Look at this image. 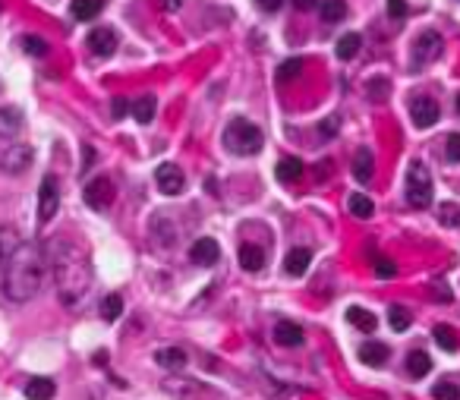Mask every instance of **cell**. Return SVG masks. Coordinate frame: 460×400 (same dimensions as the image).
I'll use <instances>...</instances> for the list:
<instances>
[{
    "label": "cell",
    "instance_id": "37",
    "mask_svg": "<svg viewBox=\"0 0 460 400\" xmlns=\"http://www.w3.org/2000/svg\"><path fill=\"white\" fill-rule=\"evenodd\" d=\"M375 274H378V278H394V274H398V265H394L391 258H378V262H375Z\"/></svg>",
    "mask_w": 460,
    "mask_h": 400
},
{
    "label": "cell",
    "instance_id": "22",
    "mask_svg": "<svg viewBox=\"0 0 460 400\" xmlns=\"http://www.w3.org/2000/svg\"><path fill=\"white\" fill-rule=\"evenodd\" d=\"M275 174H278L281 183H296V180L303 176V161L300 158H281L278 167H275Z\"/></svg>",
    "mask_w": 460,
    "mask_h": 400
},
{
    "label": "cell",
    "instance_id": "46",
    "mask_svg": "<svg viewBox=\"0 0 460 400\" xmlns=\"http://www.w3.org/2000/svg\"><path fill=\"white\" fill-rule=\"evenodd\" d=\"M0 262H3V249H0Z\"/></svg>",
    "mask_w": 460,
    "mask_h": 400
},
{
    "label": "cell",
    "instance_id": "27",
    "mask_svg": "<svg viewBox=\"0 0 460 400\" xmlns=\"http://www.w3.org/2000/svg\"><path fill=\"white\" fill-rule=\"evenodd\" d=\"M155 95H142V98H136V101L130 104V110H133V117H136L139 123H151V117H155Z\"/></svg>",
    "mask_w": 460,
    "mask_h": 400
},
{
    "label": "cell",
    "instance_id": "17",
    "mask_svg": "<svg viewBox=\"0 0 460 400\" xmlns=\"http://www.w3.org/2000/svg\"><path fill=\"white\" fill-rule=\"evenodd\" d=\"M347 322H350L357 331H363V334H372L378 328V319L369 312V309H359V306H350L347 309Z\"/></svg>",
    "mask_w": 460,
    "mask_h": 400
},
{
    "label": "cell",
    "instance_id": "10",
    "mask_svg": "<svg viewBox=\"0 0 460 400\" xmlns=\"http://www.w3.org/2000/svg\"><path fill=\"white\" fill-rule=\"evenodd\" d=\"M438 117H441V110H438V101H435V98L423 95V98H416V101L410 104V120H413V126H419V129L435 126Z\"/></svg>",
    "mask_w": 460,
    "mask_h": 400
},
{
    "label": "cell",
    "instance_id": "35",
    "mask_svg": "<svg viewBox=\"0 0 460 400\" xmlns=\"http://www.w3.org/2000/svg\"><path fill=\"white\" fill-rule=\"evenodd\" d=\"M432 397L435 400H460V388L454 385V381H438V385L432 388Z\"/></svg>",
    "mask_w": 460,
    "mask_h": 400
},
{
    "label": "cell",
    "instance_id": "4",
    "mask_svg": "<svg viewBox=\"0 0 460 400\" xmlns=\"http://www.w3.org/2000/svg\"><path fill=\"white\" fill-rule=\"evenodd\" d=\"M432 174L423 161H410L407 167V202L413 208H429L432 205Z\"/></svg>",
    "mask_w": 460,
    "mask_h": 400
},
{
    "label": "cell",
    "instance_id": "47",
    "mask_svg": "<svg viewBox=\"0 0 460 400\" xmlns=\"http://www.w3.org/2000/svg\"><path fill=\"white\" fill-rule=\"evenodd\" d=\"M457 3H460V0H457Z\"/></svg>",
    "mask_w": 460,
    "mask_h": 400
},
{
    "label": "cell",
    "instance_id": "25",
    "mask_svg": "<svg viewBox=\"0 0 460 400\" xmlns=\"http://www.w3.org/2000/svg\"><path fill=\"white\" fill-rule=\"evenodd\" d=\"M359 48H363L359 32H347V35H341V41H337V57H341V60H353V57L359 54Z\"/></svg>",
    "mask_w": 460,
    "mask_h": 400
},
{
    "label": "cell",
    "instance_id": "38",
    "mask_svg": "<svg viewBox=\"0 0 460 400\" xmlns=\"http://www.w3.org/2000/svg\"><path fill=\"white\" fill-rule=\"evenodd\" d=\"M388 13H391L394 19H404V16H407V3H404V0H388Z\"/></svg>",
    "mask_w": 460,
    "mask_h": 400
},
{
    "label": "cell",
    "instance_id": "18",
    "mask_svg": "<svg viewBox=\"0 0 460 400\" xmlns=\"http://www.w3.org/2000/svg\"><path fill=\"white\" fill-rule=\"evenodd\" d=\"M372 170H375V158H372V151L359 149L357 158H353V176H357V183H369Z\"/></svg>",
    "mask_w": 460,
    "mask_h": 400
},
{
    "label": "cell",
    "instance_id": "30",
    "mask_svg": "<svg viewBox=\"0 0 460 400\" xmlns=\"http://www.w3.org/2000/svg\"><path fill=\"white\" fill-rule=\"evenodd\" d=\"M435 344L441 347V350H448V353H454L460 347V340H457V331H454L451 325H438L435 328Z\"/></svg>",
    "mask_w": 460,
    "mask_h": 400
},
{
    "label": "cell",
    "instance_id": "3",
    "mask_svg": "<svg viewBox=\"0 0 460 400\" xmlns=\"http://www.w3.org/2000/svg\"><path fill=\"white\" fill-rule=\"evenodd\" d=\"M262 145H265V136H262V129L255 126V123L243 120V117H237V120L227 123L224 149L230 151V155L249 158V155H255V151H262Z\"/></svg>",
    "mask_w": 460,
    "mask_h": 400
},
{
    "label": "cell",
    "instance_id": "28",
    "mask_svg": "<svg viewBox=\"0 0 460 400\" xmlns=\"http://www.w3.org/2000/svg\"><path fill=\"white\" fill-rule=\"evenodd\" d=\"M347 208H350V215L353 217H372V211H375V205H372V199L369 196H363V192H353L350 199H347Z\"/></svg>",
    "mask_w": 460,
    "mask_h": 400
},
{
    "label": "cell",
    "instance_id": "12",
    "mask_svg": "<svg viewBox=\"0 0 460 400\" xmlns=\"http://www.w3.org/2000/svg\"><path fill=\"white\" fill-rule=\"evenodd\" d=\"M89 51L98 57H110L117 51V32L110 26H101V28H92L89 32Z\"/></svg>",
    "mask_w": 460,
    "mask_h": 400
},
{
    "label": "cell",
    "instance_id": "1",
    "mask_svg": "<svg viewBox=\"0 0 460 400\" xmlns=\"http://www.w3.org/2000/svg\"><path fill=\"white\" fill-rule=\"evenodd\" d=\"M48 249L51 252H44V256H48V268H51V274H54L57 293H60V299L67 306H76L85 297V290H89V284H92L89 262H85L83 252L76 249L73 243H67V240H57V243H51Z\"/></svg>",
    "mask_w": 460,
    "mask_h": 400
},
{
    "label": "cell",
    "instance_id": "5",
    "mask_svg": "<svg viewBox=\"0 0 460 400\" xmlns=\"http://www.w3.org/2000/svg\"><path fill=\"white\" fill-rule=\"evenodd\" d=\"M441 51H445V38H441L438 32H419V38H416V44H413V67H426V63H432V60H438L441 57Z\"/></svg>",
    "mask_w": 460,
    "mask_h": 400
},
{
    "label": "cell",
    "instance_id": "15",
    "mask_svg": "<svg viewBox=\"0 0 460 400\" xmlns=\"http://www.w3.org/2000/svg\"><path fill=\"white\" fill-rule=\"evenodd\" d=\"M237 256H240V268H243V272H249V274H255V272L265 268V249L255 246V243H243Z\"/></svg>",
    "mask_w": 460,
    "mask_h": 400
},
{
    "label": "cell",
    "instance_id": "45",
    "mask_svg": "<svg viewBox=\"0 0 460 400\" xmlns=\"http://www.w3.org/2000/svg\"><path fill=\"white\" fill-rule=\"evenodd\" d=\"M454 104H457V114H460V92H457V101H454Z\"/></svg>",
    "mask_w": 460,
    "mask_h": 400
},
{
    "label": "cell",
    "instance_id": "11",
    "mask_svg": "<svg viewBox=\"0 0 460 400\" xmlns=\"http://www.w3.org/2000/svg\"><path fill=\"white\" fill-rule=\"evenodd\" d=\"M189 258H193V265H199V268H212V265L221 258L218 240H212V237L196 240V243L189 246Z\"/></svg>",
    "mask_w": 460,
    "mask_h": 400
},
{
    "label": "cell",
    "instance_id": "33",
    "mask_svg": "<svg viewBox=\"0 0 460 400\" xmlns=\"http://www.w3.org/2000/svg\"><path fill=\"white\" fill-rule=\"evenodd\" d=\"M438 221H441L445 227H460V205L441 202V205H438Z\"/></svg>",
    "mask_w": 460,
    "mask_h": 400
},
{
    "label": "cell",
    "instance_id": "42",
    "mask_svg": "<svg viewBox=\"0 0 460 400\" xmlns=\"http://www.w3.org/2000/svg\"><path fill=\"white\" fill-rule=\"evenodd\" d=\"M281 3H284V0H259V7L265 10V13H278V10H281Z\"/></svg>",
    "mask_w": 460,
    "mask_h": 400
},
{
    "label": "cell",
    "instance_id": "2",
    "mask_svg": "<svg viewBox=\"0 0 460 400\" xmlns=\"http://www.w3.org/2000/svg\"><path fill=\"white\" fill-rule=\"evenodd\" d=\"M48 274V256L38 243H22L13 256L7 258V274H3V293L13 303H28L38 297Z\"/></svg>",
    "mask_w": 460,
    "mask_h": 400
},
{
    "label": "cell",
    "instance_id": "43",
    "mask_svg": "<svg viewBox=\"0 0 460 400\" xmlns=\"http://www.w3.org/2000/svg\"><path fill=\"white\" fill-rule=\"evenodd\" d=\"M293 7H296V10H316L318 0H293Z\"/></svg>",
    "mask_w": 460,
    "mask_h": 400
},
{
    "label": "cell",
    "instance_id": "13",
    "mask_svg": "<svg viewBox=\"0 0 460 400\" xmlns=\"http://www.w3.org/2000/svg\"><path fill=\"white\" fill-rule=\"evenodd\" d=\"M26 126V114L16 104H3L0 108V139H16Z\"/></svg>",
    "mask_w": 460,
    "mask_h": 400
},
{
    "label": "cell",
    "instance_id": "40",
    "mask_svg": "<svg viewBox=\"0 0 460 400\" xmlns=\"http://www.w3.org/2000/svg\"><path fill=\"white\" fill-rule=\"evenodd\" d=\"M337 126H341V120L337 117H328V120H322V136H337Z\"/></svg>",
    "mask_w": 460,
    "mask_h": 400
},
{
    "label": "cell",
    "instance_id": "9",
    "mask_svg": "<svg viewBox=\"0 0 460 400\" xmlns=\"http://www.w3.org/2000/svg\"><path fill=\"white\" fill-rule=\"evenodd\" d=\"M28 164H32V149H28V145H10V149L0 155V170L10 176L26 174Z\"/></svg>",
    "mask_w": 460,
    "mask_h": 400
},
{
    "label": "cell",
    "instance_id": "20",
    "mask_svg": "<svg viewBox=\"0 0 460 400\" xmlns=\"http://www.w3.org/2000/svg\"><path fill=\"white\" fill-rule=\"evenodd\" d=\"M407 372H410V378H426V375L432 372V356L423 350H413L410 356H407Z\"/></svg>",
    "mask_w": 460,
    "mask_h": 400
},
{
    "label": "cell",
    "instance_id": "23",
    "mask_svg": "<svg viewBox=\"0 0 460 400\" xmlns=\"http://www.w3.org/2000/svg\"><path fill=\"white\" fill-rule=\"evenodd\" d=\"M101 7H104V0H73V3H69V13H73L79 22H89L101 13Z\"/></svg>",
    "mask_w": 460,
    "mask_h": 400
},
{
    "label": "cell",
    "instance_id": "41",
    "mask_svg": "<svg viewBox=\"0 0 460 400\" xmlns=\"http://www.w3.org/2000/svg\"><path fill=\"white\" fill-rule=\"evenodd\" d=\"M432 293L441 299V303H448V299H451V290H448V287L441 284V281H435V284H432Z\"/></svg>",
    "mask_w": 460,
    "mask_h": 400
},
{
    "label": "cell",
    "instance_id": "29",
    "mask_svg": "<svg viewBox=\"0 0 460 400\" xmlns=\"http://www.w3.org/2000/svg\"><path fill=\"white\" fill-rule=\"evenodd\" d=\"M303 67H306V63H303V57H287V60L281 63V67H278V82H293L296 76L303 73Z\"/></svg>",
    "mask_w": 460,
    "mask_h": 400
},
{
    "label": "cell",
    "instance_id": "7",
    "mask_svg": "<svg viewBox=\"0 0 460 400\" xmlns=\"http://www.w3.org/2000/svg\"><path fill=\"white\" fill-rule=\"evenodd\" d=\"M83 199H85V205H89V208L104 211L110 202H114V183H110L108 176H95L92 183H85Z\"/></svg>",
    "mask_w": 460,
    "mask_h": 400
},
{
    "label": "cell",
    "instance_id": "6",
    "mask_svg": "<svg viewBox=\"0 0 460 400\" xmlns=\"http://www.w3.org/2000/svg\"><path fill=\"white\" fill-rule=\"evenodd\" d=\"M60 208V186H57L54 176H44L42 186H38V221L48 224L51 217Z\"/></svg>",
    "mask_w": 460,
    "mask_h": 400
},
{
    "label": "cell",
    "instance_id": "21",
    "mask_svg": "<svg viewBox=\"0 0 460 400\" xmlns=\"http://www.w3.org/2000/svg\"><path fill=\"white\" fill-rule=\"evenodd\" d=\"M155 362H158L161 369H183L186 350H180V347H161V350L155 353Z\"/></svg>",
    "mask_w": 460,
    "mask_h": 400
},
{
    "label": "cell",
    "instance_id": "14",
    "mask_svg": "<svg viewBox=\"0 0 460 400\" xmlns=\"http://www.w3.org/2000/svg\"><path fill=\"white\" fill-rule=\"evenodd\" d=\"M309 265H312V252L306 249V246H296V249H290L287 258H284V272H287L290 278H300V274H306Z\"/></svg>",
    "mask_w": 460,
    "mask_h": 400
},
{
    "label": "cell",
    "instance_id": "8",
    "mask_svg": "<svg viewBox=\"0 0 460 400\" xmlns=\"http://www.w3.org/2000/svg\"><path fill=\"white\" fill-rule=\"evenodd\" d=\"M155 183H158V190L164 192V196H180L186 186V176L183 170L177 167V164H158V170H155Z\"/></svg>",
    "mask_w": 460,
    "mask_h": 400
},
{
    "label": "cell",
    "instance_id": "44",
    "mask_svg": "<svg viewBox=\"0 0 460 400\" xmlns=\"http://www.w3.org/2000/svg\"><path fill=\"white\" fill-rule=\"evenodd\" d=\"M161 3H164V10H167V13H177V10L183 7V0H161Z\"/></svg>",
    "mask_w": 460,
    "mask_h": 400
},
{
    "label": "cell",
    "instance_id": "16",
    "mask_svg": "<svg viewBox=\"0 0 460 400\" xmlns=\"http://www.w3.org/2000/svg\"><path fill=\"white\" fill-rule=\"evenodd\" d=\"M359 360H363L366 366H372V369L385 366L388 362V347L378 344V340H366V344L359 347Z\"/></svg>",
    "mask_w": 460,
    "mask_h": 400
},
{
    "label": "cell",
    "instance_id": "19",
    "mask_svg": "<svg viewBox=\"0 0 460 400\" xmlns=\"http://www.w3.org/2000/svg\"><path fill=\"white\" fill-rule=\"evenodd\" d=\"M275 340L281 347H300L303 344V328L293 322H278L275 325Z\"/></svg>",
    "mask_w": 460,
    "mask_h": 400
},
{
    "label": "cell",
    "instance_id": "26",
    "mask_svg": "<svg viewBox=\"0 0 460 400\" xmlns=\"http://www.w3.org/2000/svg\"><path fill=\"white\" fill-rule=\"evenodd\" d=\"M318 13H322L325 26H334V22H341L347 16V3L343 0H325L322 7H318Z\"/></svg>",
    "mask_w": 460,
    "mask_h": 400
},
{
    "label": "cell",
    "instance_id": "31",
    "mask_svg": "<svg viewBox=\"0 0 460 400\" xmlns=\"http://www.w3.org/2000/svg\"><path fill=\"white\" fill-rule=\"evenodd\" d=\"M120 312H123V299H120L117 293H110V297L101 299V319L104 322H117Z\"/></svg>",
    "mask_w": 460,
    "mask_h": 400
},
{
    "label": "cell",
    "instance_id": "34",
    "mask_svg": "<svg viewBox=\"0 0 460 400\" xmlns=\"http://www.w3.org/2000/svg\"><path fill=\"white\" fill-rule=\"evenodd\" d=\"M22 51H26L28 57H44L48 54V41L35 38V35H26V38H22Z\"/></svg>",
    "mask_w": 460,
    "mask_h": 400
},
{
    "label": "cell",
    "instance_id": "39",
    "mask_svg": "<svg viewBox=\"0 0 460 400\" xmlns=\"http://www.w3.org/2000/svg\"><path fill=\"white\" fill-rule=\"evenodd\" d=\"M126 110H130V101H126V98H114V104H110V114L117 117H126Z\"/></svg>",
    "mask_w": 460,
    "mask_h": 400
},
{
    "label": "cell",
    "instance_id": "32",
    "mask_svg": "<svg viewBox=\"0 0 460 400\" xmlns=\"http://www.w3.org/2000/svg\"><path fill=\"white\" fill-rule=\"evenodd\" d=\"M410 322H413V315L407 312L404 306H391V309H388V325H391L394 331H407Z\"/></svg>",
    "mask_w": 460,
    "mask_h": 400
},
{
    "label": "cell",
    "instance_id": "24",
    "mask_svg": "<svg viewBox=\"0 0 460 400\" xmlns=\"http://www.w3.org/2000/svg\"><path fill=\"white\" fill-rule=\"evenodd\" d=\"M54 381L51 378H28V385H26V397L28 400H51L54 397Z\"/></svg>",
    "mask_w": 460,
    "mask_h": 400
},
{
    "label": "cell",
    "instance_id": "36",
    "mask_svg": "<svg viewBox=\"0 0 460 400\" xmlns=\"http://www.w3.org/2000/svg\"><path fill=\"white\" fill-rule=\"evenodd\" d=\"M445 155L451 164H460V133H451L445 142Z\"/></svg>",
    "mask_w": 460,
    "mask_h": 400
}]
</instances>
